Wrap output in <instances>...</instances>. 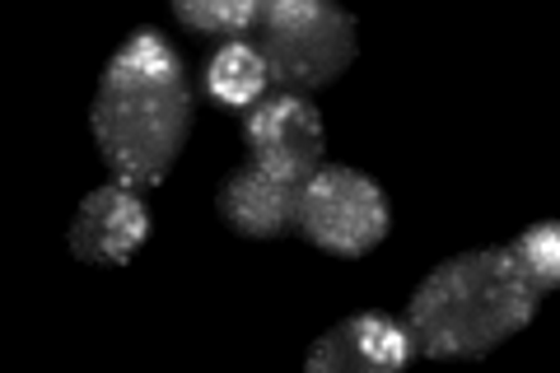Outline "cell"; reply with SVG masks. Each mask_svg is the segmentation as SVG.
I'll use <instances>...</instances> for the list:
<instances>
[{
  "label": "cell",
  "mask_w": 560,
  "mask_h": 373,
  "mask_svg": "<svg viewBox=\"0 0 560 373\" xmlns=\"http://www.w3.org/2000/svg\"><path fill=\"white\" fill-rule=\"evenodd\" d=\"M90 127L108 168L127 187L164 183L191 131L187 70L154 28H136L108 61L90 108Z\"/></svg>",
  "instance_id": "6da1fadb"
},
{
  "label": "cell",
  "mask_w": 560,
  "mask_h": 373,
  "mask_svg": "<svg viewBox=\"0 0 560 373\" xmlns=\"http://www.w3.org/2000/svg\"><path fill=\"white\" fill-rule=\"evenodd\" d=\"M541 294L518 276L504 247L448 257L420 280L407 304V331L416 354L430 360H471L495 350L533 323Z\"/></svg>",
  "instance_id": "7a4b0ae2"
},
{
  "label": "cell",
  "mask_w": 560,
  "mask_h": 373,
  "mask_svg": "<svg viewBox=\"0 0 560 373\" xmlns=\"http://www.w3.org/2000/svg\"><path fill=\"white\" fill-rule=\"evenodd\" d=\"M355 20L327 0H267L248 33L257 57L267 61L271 89L285 94H308L346 75L355 61Z\"/></svg>",
  "instance_id": "3957f363"
},
{
  "label": "cell",
  "mask_w": 560,
  "mask_h": 373,
  "mask_svg": "<svg viewBox=\"0 0 560 373\" xmlns=\"http://www.w3.org/2000/svg\"><path fill=\"white\" fill-rule=\"evenodd\" d=\"M388 201H383V187L370 173L360 168H341V164H318L304 177L300 191V234L308 243L327 247L337 257H360L370 247L383 243L388 234Z\"/></svg>",
  "instance_id": "277c9868"
},
{
  "label": "cell",
  "mask_w": 560,
  "mask_h": 373,
  "mask_svg": "<svg viewBox=\"0 0 560 373\" xmlns=\"http://www.w3.org/2000/svg\"><path fill=\"white\" fill-rule=\"evenodd\" d=\"M243 145L253 150V159L290 173H313L323 159V117L304 94H285V89H271L267 98H257L248 113H243Z\"/></svg>",
  "instance_id": "5b68a950"
},
{
  "label": "cell",
  "mask_w": 560,
  "mask_h": 373,
  "mask_svg": "<svg viewBox=\"0 0 560 373\" xmlns=\"http://www.w3.org/2000/svg\"><path fill=\"white\" fill-rule=\"evenodd\" d=\"M300 191H304V173H290V168L253 159L248 168L224 177L220 215L234 234L276 238V234H290V229L300 224Z\"/></svg>",
  "instance_id": "8992f818"
},
{
  "label": "cell",
  "mask_w": 560,
  "mask_h": 373,
  "mask_svg": "<svg viewBox=\"0 0 560 373\" xmlns=\"http://www.w3.org/2000/svg\"><path fill=\"white\" fill-rule=\"evenodd\" d=\"M416 360L411 331L388 313H355L318 336L308 350V373H393Z\"/></svg>",
  "instance_id": "52a82bcc"
},
{
  "label": "cell",
  "mask_w": 560,
  "mask_h": 373,
  "mask_svg": "<svg viewBox=\"0 0 560 373\" xmlns=\"http://www.w3.org/2000/svg\"><path fill=\"white\" fill-rule=\"evenodd\" d=\"M150 234V210L140 201V191L117 183L94 187L80 201L75 224H70V247L80 261L90 266H121Z\"/></svg>",
  "instance_id": "ba28073f"
},
{
  "label": "cell",
  "mask_w": 560,
  "mask_h": 373,
  "mask_svg": "<svg viewBox=\"0 0 560 373\" xmlns=\"http://www.w3.org/2000/svg\"><path fill=\"white\" fill-rule=\"evenodd\" d=\"M206 89H210V98H215V103H224V108L248 113L257 98L271 94L267 61L257 57V47H253L248 38L220 43V47L206 57Z\"/></svg>",
  "instance_id": "9c48e42d"
},
{
  "label": "cell",
  "mask_w": 560,
  "mask_h": 373,
  "mask_svg": "<svg viewBox=\"0 0 560 373\" xmlns=\"http://www.w3.org/2000/svg\"><path fill=\"white\" fill-rule=\"evenodd\" d=\"M257 10H261V0H178L173 5V14L191 33H206V38H220V43L248 38L257 24Z\"/></svg>",
  "instance_id": "30bf717a"
},
{
  "label": "cell",
  "mask_w": 560,
  "mask_h": 373,
  "mask_svg": "<svg viewBox=\"0 0 560 373\" xmlns=\"http://www.w3.org/2000/svg\"><path fill=\"white\" fill-rule=\"evenodd\" d=\"M504 253H510V261L518 266V276L528 280L537 294L556 290V276H560V229H556V220H541L533 229H523Z\"/></svg>",
  "instance_id": "8fae6325"
}]
</instances>
